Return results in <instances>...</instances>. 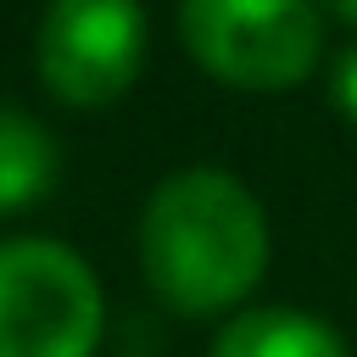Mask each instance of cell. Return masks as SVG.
<instances>
[{
  "label": "cell",
  "mask_w": 357,
  "mask_h": 357,
  "mask_svg": "<svg viewBox=\"0 0 357 357\" xmlns=\"http://www.w3.org/2000/svg\"><path fill=\"white\" fill-rule=\"evenodd\" d=\"M139 262L173 312L234 307L268 262L257 195L223 167H184L162 178L139 218Z\"/></svg>",
  "instance_id": "cell-1"
},
{
  "label": "cell",
  "mask_w": 357,
  "mask_h": 357,
  "mask_svg": "<svg viewBox=\"0 0 357 357\" xmlns=\"http://www.w3.org/2000/svg\"><path fill=\"white\" fill-rule=\"evenodd\" d=\"M100 284L61 240H0V357H89Z\"/></svg>",
  "instance_id": "cell-2"
},
{
  "label": "cell",
  "mask_w": 357,
  "mask_h": 357,
  "mask_svg": "<svg viewBox=\"0 0 357 357\" xmlns=\"http://www.w3.org/2000/svg\"><path fill=\"white\" fill-rule=\"evenodd\" d=\"M178 33L212 78L240 89H284L324 50L312 0H178Z\"/></svg>",
  "instance_id": "cell-3"
},
{
  "label": "cell",
  "mask_w": 357,
  "mask_h": 357,
  "mask_svg": "<svg viewBox=\"0 0 357 357\" xmlns=\"http://www.w3.org/2000/svg\"><path fill=\"white\" fill-rule=\"evenodd\" d=\"M39 78L73 100L95 106L134 84L145 61V11L139 0H50L39 17Z\"/></svg>",
  "instance_id": "cell-4"
},
{
  "label": "cell",
  "mask_w": 357,
  "mask_h": 357,
  "mask_svg": "<svg viewBox=\"0 0 357 357\" xmlns=\"http://www.w3.org/2000/svg\"><path fill=\"white\" fill-rule=\"evenodd\" d=\"M206 357H346V340L301 307H251L212 335Z\"/></svg>",
  "instance_id": "cell-5"
},
{
  "label": "cell",
  "mask_w": 357,
  "mask_h": 357,
  "mask_svg": "<svg viewBox=\"0 0 357 357\" xmlns=\"http://www.w3.org/2000/svg\"><path fill=\"white\" fill-rule=\"evenodd\" d=\"M56 139L28 112H0V212L39 201L56 184Z\"/></svg>",
  "instance_id": "cell-6"
},
{
  "label": "cell",
  "mask_w": 357,
  "mask_h": 357,
  "mask_svg": "<svg viewBox=\"0 0 357 357\" xmlns=\"http://www.w3.org/2000/svg\"><path fill=\"white\" fill-rule=\"evenodd\" d=\"M335 100H340V106H346V117L357 123V45L335 61Z\"/></svg>",
  "instance_id": "cell-7"
},
{
  "label": "cell",
  "mask_w": 357,
  "mask_h": 357,
  "mask_svg": "<svg viewBox=\"0 0 357 357\" xmlns=\"http://www.w3.org/2000/svg\"><path fill=\"white\" fill-rule=\"evenodd\" d=\"M335 17H346V22H357V0H324Z\"/></svg>",
  "instance_id": "cell-8"
}]
</instances>
